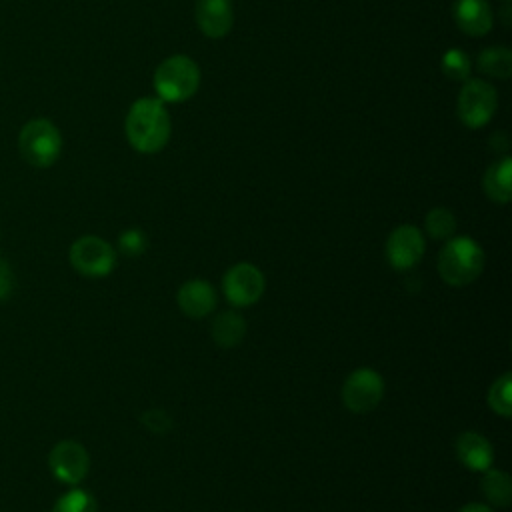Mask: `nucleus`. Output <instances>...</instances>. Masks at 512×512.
<instances>
[{
	"label": "nucleus",
	"instance_id": "a878e982",
	"mask_svg": "<svg viewBox=\"0 0 512 512\" xmlns=\"http://www.w3.org/2000/svg\"><path fill=\"white\" fill-rule=\"evenodd\" d=\"M458 512H494V508L488 504H480V502H468Z\"/></svg>",
	"mask_w": 512,
	"mask_h": 512
},
{
	"label": "nucleus",
	"instance_id": "f3484780",
	"mask_svg": "<svg viewBox=\"0 0 512 512\" xmlns=\"http://www.w3.org/2000/svg\"><path fill=\"white\" fill-rule=\"evenodd\" d=\"M480 490L488 500V506L506 508L512 500V480L500 468H486L480 478Z\"/></svg>",
	"mask_w": 512,
	"mask_h": 512
},
{
	"label": "nucleus",
	"instance_id": "5701e85b",
	"mask_svg": "<svg viewBox=\"0 0 512 512\" xmlns=\"http://www.w3.org/2000/svg\"><path fill=\"white\" fill-rule=\"evenodd\" d=\"M148 248V238L140 228H128L118 236V250L126 256H140Z\"/></svg>",
	"mask_w": 512,
	"mask_h": 512
},
{
	"label": "nucleus",
	"instance_id": "0eeeda50",
	"mask_svg": "<svg viewBox=\"0 0 512 512\" xmlns=\"http://www.w3.org/2000/svg\"><path fill=\"white\" fill-rule=\"evenodd\" d=\"M70 264L88 278H100L114 270L116 250L100 236H82L70 246Z\"/></svg>",
	"mask_w": 512,
	"mask_h": 512
},
{
	"label": "nucleus",
	"instance_id": "9d476101",
	"mask_svg": "<svg viewBox=\"0 0 512 512\" xmlns=\"http://www.w3.org/2000/svg\"><path fill=\"white\" fill-rule=\"evenodd\" d=\"M48 466L60 482L74 486L86 478L90 470V456L80 442L62 440L50 450Z\"/></svg>",
	"mask_w": 512,
	"mask_h": 512
},
{
	"label": "nucleus",
	"instance_id": "f8f14e48",
	"mask_svg": "<svg viewBox=\"0 0 512 512\" xmlns=\"http://www.w3.org/2000/svg\"><path fill=\"white\" fill-rule=\"evenodd\" d=\"M176 302H178L180 310L184 312V316L200 320L214 312V308L218 304V296L210 282H206L202 278H192V280H186L178 288Z\"/></svg>",
	"mask_w": 512,
	"mask_h": 512
},
{
	"label": "nucleus",
	"instance_id": "aec40b11",
	"mask_svg": "<svg viewBox=\"0 0 512 512\" xmlns=\"http://www.w3.org/2000/svg\"><path fill=\"white\" fill-rule=\"evenodd\" d=\"M424 228L430 238L448 240L456 232V216L452 210H448L444 206H436V208L428 210V214L424 218Z\"/></svg>",
	"mask_w": 512,
	"mask_h": 512
},
{
	"label": "nucleus",
	"instance_id": "412c9836",
	"mask_svg": "<svg viewBox=\"0 0 512 512\" xmlns=\"http://www.w3.org/2000/svg\"><path fill=\"white\" fill-rule=\"evenodd\" d=\"M440 68L446 78L456 80V82H466L472 72V62H470L468 54L462 52L460 48H450L442 54Z\"/></svg>",
	"mask_w": 512,
	"mask_h": 512
},
{
	"label": "nucleus",
	"instance_id": "1a4fd4ad",
	"mask_svg": "<svg viewBox=\"0 0 512 512\" xmlns=\"http://www.w3.org/2000/svg\"><path fill=\"white\" fill-rule=\"evenodd\" d=\"M426 250V240L420 228L412 226V224H400L396 226L388 238H386V260L390 262V266L394 270H410L414 268Z\"/></svg>",
	"mask_w": 512,
	"mask_h": 512
},
{
	"label": "nucleus",
	"instance_id": "b1692460",
	"mask_svg": "<svg viewBox=\"0 0 512 512\" xmlns=\"http://www.w3.org/2000/svg\"><path fill=\"white\" fill-rule=\"evenodd\" d=\"M142 422H144L146 428H150L156 434H164V432H168L172 428L170 416L164 410H160V408L146 410L144 416H142Z\"/></svg>",
	"mask_w": 512,
	"mask_h": 512
},
{
	"label": "nucleus",
	"instance_id": "2eb2a0df",
	"mask_svg": "<svg viewBox=\"0 0 512 512\" xmlns=\"http://www.w3.org/2000/svg\"><path fill=\"white\" fill-rule=\"evenodd\" d=\"M484 192L492 202L506 204L512 198V160L510 156H502L492 162L482 180Z\"/></svg>",
	"mask_w": 512,
	"mask_h": 512
},
{
	"label": "nucleus",
	"instance_id": "7ed1b4c3",
	"mask_svg": "<svg viewBox=\"0 0 512 512\" xmlns=\"http://www.w3.org/2000/svg\"><path fill=\"white\" fill-rule=\"evenodd\" d=\"M152 84L158 100L180 104L196 94L200 86V68L190 56L174 54L156 66Z\"/></svg>",
	"mask_w": 512,
	"mask_h": 512
},
{
	"label": "nucleus",
	"instance_id": "4be33fe9",
	"mask_svg": "<svg viewBox=\"0 0 512 512\" xmlns=\"http://www.w3.org/2000/svg\"><path fill=\"white\" fill-rule=\"evenodd\" d=\"M52 512H98V502L90 492L72 488L56 500Z\"/></svg>",
	"mask_w": 512,
	"mask_h": 512
},
{
	"label": "nucleus",
	"instance_id": "f257e3e1",
	"mask_svg": "<svg viewBox=\"0 0 512 512\" xmlns=\"http://www.w3.org/2000/svg\"><path fill=\"white\" fill-rule=\"evenodd\" d=\"M128 144L142 154L160 152L172 134V120L166 104L158 98H138L124 120Z\"/></svg>",
	"mask_w": 512,
	"mask_h": 512
},
{
	"label": "nucleus",
	"instance_id": "4468645a",
	"mask_svg": "<svg viewBox=\"0 0 512 512\" xmlns=\"http://www.w3.org/2000/svg\"><path fill=\"white\" fill-rule=\"evenodd\" d=\"M454 448H456L458 460L474 472H484L486 468L492 466V460H494L492 444L480 432L466 430L458 434Z\"/></svg>",
	"mask_w": 512,
	"mask_h": 512
},
{
	"label": "nucleus",
	"instance_id": "6ab92c4d",
	"mask_svg": "<svg viewBox=\"0 0 512 512\" xmlns=\"http://www.w3.org/2000/svg\"><path fill=\"white\" fill-rule=\"evenodd\" d=\"M488 406L494 414L502 418H510L512 414V374H500L488 388Z\"/></svg>",
	"mask_w": 512,
	"mask_h": 512
},
{
	"label": "nucleus",
	"instance_id": "393cba45",
	"mask_svg": "<svg viewBox=\"0 0 512 512\" xmlns=\"http://www.w3.org/2000/svg\"><path fill=\"white\" fill-rule=\"evenodd\" d=\"M12 284L14 280H12L10 268L6 266V262H0V300L8 298V294L12 292Z\"/></svg>",
	"mask_w": 512,
	"mask_h": 512
},
{
	"label": "nucleus",
	"instance_id": "dca6fc26",
	"mask_svg": "<svg viewBox=\"0 0 512 512\" xmlns=\"http://www.w3.org/2000/svg\"><path fill=\"white\" fill-rule=\"evenodd\" d=\"M210 334L220 348H234L246 336V320L234 310L218 312L210 324Z\"/></svg>",
	"mask_w": 512,
	"mask_h": 512
},
{
	"label": "nucleus",
	"instance_id": "423d86ee",
	"mask_svg": "<svg viewBox=\"0 0 512 512\" xmlns=\"http://www.w3.org/2000/svg\"><path fill=\"white\" fill-rule=\"evenodd\" d=\"M384 398V380L374 368H356L342 384V402L354 414L372 412Z\"/></svg>",
	"mask_w": 512,
	"mask_h": 512
},
{
	"label": "nucleus",
	"instance_id": "20e7f679",
	"mask_svg": "<svg viewBox=\"0 0 512 512\" xmlns=\"http://www.w3.org/2000/svg\"><path fill=\"white\" fill-rule=\"evenodd\" d=\"M18 152L34 168H50L62 152V134L48 118H32L18 132Z\"/></svg>",
	"mask_w": 512,
	"mask_h": 512
},
{
	"label": "nucleus",
	"instance_id": "f03ea898",
	"mask_svg": "<svg viewBox=\"0 0 512 512\" xmlns=\"http://www.w3.org/2000/svg\"><path fill=\"white\" fill-rule=\"evenodd\" d=\"M484 270V250L470 236H452L438 254V274L450 286H468Z\"/></svg>",
	"mask_w": 512,
	"mask_h": 512
},
{
	"label": "nucleus",
	"instance_id": "39448f33",
	"mask_svg": "<svg viewBox=\"0 0 512 512\" xmlns=\"http://www.w3.org/2000/svg\"><path fill=\"white\" fill-rule=\"evenodd\" d=\"M498 108L496 88L480 78H468L458 92L456 112L464 126L476 130L486 126Z\"/></svg>",
	"mask_w": 512,
	"mask_h": 512
},
{
	"label": "nucleus",
	"instance_id": "ddd939ff",
	"mask_svg": "<svg viewBox=\"0 0 512 512\" xmlns=\"http://www.w3.org/2000/svg\"><path fill=\"white\" fill-rule=\"evenodd\" d=\"M454 22L468 36H486L494 24V14L488 0H456Z\"/></svg>",
	"mask_w": 512,
	"mask_h": 512
},
{
	"label": "nucleus",
	"instance_id": "a211bd4d",
	"mask_svg": "<svg viewBox=\"0 0 512 512\" xmlns=\"http://www.w3.org/2000/svg\"><path fill=\"white\" fill-rule=\"evenodd\" d=\"M476 64L482 74L506 80L512 74V52L506 46H488L478 54Z\"/></svg>",
	"mask_w": 512,
	"mask_h": 512
},
{
	"label": "nucleus",
	"instance_id": "6e6552de",
	"mask_svg": "<svg viewBox=\"0 0 512 512\" xmlns=\"http://www.w3.org/2000/svg\"><path fill=\"white\" fill-rule=\"evenodd\" d=\"M266 288V278L262 270L250 262H238L230 266L222 278V290L230 304L252 306L256 304Z\"/></svg>",
	"mask_w": 512,
	"mask_h": 512
},
{
	"label": "nucleus",
	"instance_id": "9b49d317",
	"mask_svg": "<svg viewBox=\"0 0 512 512\" xmlns=\"http://www.w3.org/2000/svg\"><path fill=\"white\" fill-rule=\"evenodd\" d=\"M194 16L200 32L208 38H224L234 24L232 0H196Z\"/></svg>",
	"mask_w": 512,
	"mask_h": 512
}]
</instances>
